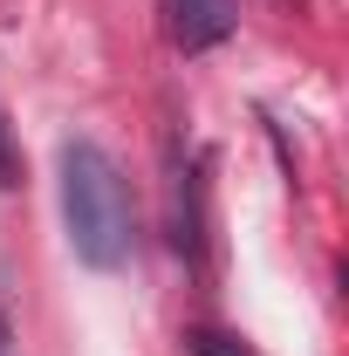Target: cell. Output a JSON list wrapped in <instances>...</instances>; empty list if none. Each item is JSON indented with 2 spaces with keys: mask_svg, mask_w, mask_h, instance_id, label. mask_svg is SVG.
<instances>
[{
  "mask_svg": "<svg viewBox=\"0 0 349 356\" xmlns=\"http://www.w3.org/2000/svg\"><path fill=\"white\" fill-rule=\"evenodd\" d=\"M62 220H69V247L83 267L110 274V267L131 261V240H137L131 185L117 172V158L89 137L62 144Z\"/></svg>",
  "mask_w": 349,
  "mask_h": 356,
  "instance_id": "6da1fadb",
  "label": "cell"
},
{
  "mask_svg": "<svg viewBox=\"0 0 349 356\" xmlns=\"http://www.w3.org/2000/svg\"><path fill=\"white\" fill-rule=\"evenodd\" d=\"M165 28L185 55H206L240 28V0H165Z\"/></svg>",
  "mask_w": 349,
  "mask_h": 356,
  "instance_id": "7a4b0ae2",
  "label": "cell"
},
{
  "mask_svg": "<svg viewBox=\"0 0 349 356\" xmlns=\"http://www.w3.org/2000/svg\"><path fill=\"white\" fill-rule=\"evenodd\" d=\"M185 356H254V350L226 329H185Z\"/></svg>",
  "mask_w": 349,
  "mask_h": 356,
  "instance_id": "3957f363",
  "label": "cell"
},
{
  "mask_svg": "<svg viewBox=\"0 0 349 356\" xmlns=\"http://www.w3.org/2000/svg\"><path fill=\"white\" fill-rule=\"evenodd\" d=\"M0 185H14V144H7V117H0Z\"/></svg>",
  "mask_w": 349,
  "mask_h": 356,
  "instance_id": "277c9868",
  "label": "cell"
},
{
  "mask_svg": "<svg viewBox=\"0 0 349 356\" xmlns=\"http://www.w3.org/2000/svg\"><path fill=\"white\" fill-rule=\"evenodd\" d=\"M0 356H14V343H7V322H0Z\"/></svg>",
  "mask_w": 349,
  "mask_h": 356,
  "instance_id": "5b68a950",
  "label": "cell"
}]
</instances>
